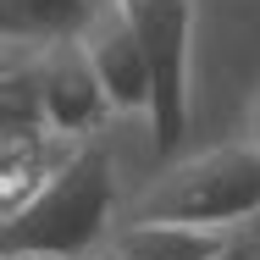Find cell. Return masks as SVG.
I'll list each match as a JSON object with an SVG mask.
<instances>
[{
    "label": "cell",
    "instance_id": "cell-7",
    "mask_svg": "<svg viewBox=\"0 0 260 260\" xmlns=\"http://www.w3.org/2000/svg\"><path fill=\"white\" fill-rule=\"evenodd\" d=\"M100 17H105L100 0H0L6 45H55V39H83Z\"/></svg>",
    "mask_w": 260,
    "mask_h": 260
},
{
    "label": "cell",
    "instance_id": "cell-1",
    "mask_svg": "<svg viewBox=\"0 0 260 260\" xmlns=\"http://www.w3.org/2000/svg\"><path fill=\"white\" fill-rule=\"evenodd\" d=\"M111 210H116V166L100 144H78L22 205L6 210L0 244H6V255L78 260L100 244Z\"/></svg>",
    "mask_w": 260,
    "mask_h": 260
},
{
    "label": "cell",
    "instance_id": "cell-6",
    "mask_svg": "<svg viewBox=\"0 0 260 260\" xmlns=\"http://www.w3.org/2000/svg\"><path fill=\"white\" fill-rule=\"evenodd\" d=\"M233 244L227 227H188V221H122L116 227V255L122 260H216Z\"/></svg>",
    "mask_w": 260,
    "mask_h": 260
},
{
    "label": "cell",
    "instance_id": "cell-3",
    "mask_svg": "<svg viewBox=\"0 0 260 260\" xmlns=\"http://www.w3.org/2000/svg\"><path fill=\"white\" fill-rule=\"evenodd\" d=\"M111 11L133 28L150 55L155 100H150V139L172 155L188 139V61H194V0H111Z\"/></svg>",
    "mask_w": 260,
    "mask_h": 260
},
{
    "label": "cell",
    "instance_id": "cell-4",
    "mask_svg": "<svg viewBox=\"0 0 260 260\" xmlns=\"http://www.w3.org/2000/svg\"><path fill=\"white\" fill-rule=\"evenodd\" d=\"M39 50V89H45V116H50L55 139H83L94 133L105 116L116 111L100 83V67L89 55V34L83 39H55V45H34Z\"/></svg>",
    "mask_w": 260,
    "mask_h": 260
},
{
    "label": "cell",
    "instance_id": "cell-5",
    "mask_svg": "<svg viewBox=\"0 0 260 260\" xmlns=\"http://www.w3.org/2000/svg\"><path fill=\"white\" fill-rule=\"evenodd\" d=\"M89 55H94V67H100V83H105V94H111V105H116V116H127V111H144V116H150L155 72H150L144 45L133 39V28H127L116 11H105L100 22L89 28Z\"/></svg>",
    "mask_w": 260,
    "mask_h": 260
},
{
    "label": "cell",
    "instance_id": "cell-2",
    "mask_svg": "<svg viewBox=\"0 0 260 260\" xmlns=\"http://www.w3.org/2000/svg\"><path fill=\"white\" fill-rule=\"evenodd\" d=\"M133 221H188V227H244L260 216V139L216 144L183 155L127 205Z\"/></svg>",
    "mask_w": 260,
    "mask_h": 260
},
{
    "label": "cell",
    "instance_id": "cell-11",
    "mask_svg": "<svg viewBox=\"0 0 260 260\" xmlns=\"http://www.w3.org/2000/svg\"><path fill=\"white\" fill-rule=\"evenodd\" d=\"M255 221H260V216H255ZM255 244H260V227H255Z\"/></svg>",
    "mask_w": 260,
    "mask_h": 260
},
{
    "label": "cell",
    "instance_id": "cell-10",
    "mask_svg": "<svg viewBox=\"0 0 260 260\" xmlns=\"http://www.w3.org/2000/svg\"><path fill=\"white\" fill-rule=\"evenodd\" d=\"M255 139H260V100H255Z\"/></svg>",
    "mask_w": 260,
    "mask_h": 260
},
{
    "label": "cell",
    "instance_id": "cell-8",
    "mask_svg": "<svg viewBox=\"0 0 260 260\" xmlns=\"http://www.w3.org/2000/svg\"><path fill=\"white\" fill-rule=\"evenodd\" d=\"M216 260H260V244H255V233H249V238H238V233H233V244H227V249H221Z\"/></svg>",
    "mask_w": 260,
    "mask_h": 260
},
{
    "label": "cell",
    "instance_id": "cell-9",
    "mask_svg": "<svg viewBox=\"0 0 260 260\" xmlns=\"http://www.w3.org/2000/svg\"><path fill=\"white\" fill-rule=\"evenodd\" d=\"M78 260H122L116 249H105V255H78Z\"/></svg>",
    "mask_w": 260,
    "mask_h": 260
}]
</instances>
